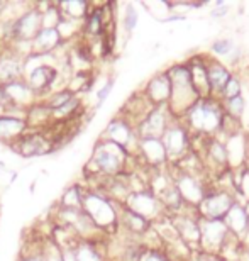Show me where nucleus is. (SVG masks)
<instances>
[{
	"instance_id": "nucleus-1",
	"label": "nucleus",
	"mask_w": 249,
	"mask_h": 261,
	"mask_svg": "<svg viewBox=\"0 0 249 261\" xmlns=\"http://www.w3.org/2000/svg\"><path fill=\"white\" fill-rule=\"evenodd\" d=\"M224 107L222 102L217 98H200L190 107V111L181 117L185 122V127L193 130L195 134H204L209 138H214L220 133L222 119H224Z\"/></svg>"
},
{
	"instance_id": "nucleus-2",
	"label": "nucleus",
	"mask_w": 249,
	"mask_h": 261,
	"mask_svg": "<svg viewBox=\"0 0 249 261\" xmlns=\"http://www.w3.org/2000/svg\"><path fill=\"white\" fill-rule=\"evenodd\" d=\"M168 75L171 80V95L166 107L171 112V116L181 119L195 102L200 100V97L193 87L190 68L186 63L171 66L168 70Z\"/></svg>"
},
{
	"instance_id": "nucleus-3",
	"label": "nucleus",
	"mask_w": 249,
	"mask_h": 261,
	"mask_svg": "<svg viewBox=\"0 0 249 261\" xmlns=\"http://www.w3.org/2000/svg\"><path fill=\"white\" fill-rule=\"evenodd\" d=\"M119 205L121 203L114 202L108 195L97 190H85L83 192V212L92 219L93 224L100 229H114L119 224Z\"/></svg>"
},
{
	"instance_id": "nucleus-4",
	"label": "nucleus",
	"mask_w": 249,
	"mask_h": 261,
	"mask_svg": "<svg viewBox=\"0 0 249 261\" xmlns=\"http://www.w3.org/2000/svg\"><path fill=\"white\" fill-rule=\"evenodd\" d=\"M126 149H122L121 146L110 143V141L100 139L93 149L92 160H90V168H93L95 173H102L107 176H117L126 170V161L129 158Z\"/></svg>"
},
{
	"instance_id": "nucleus-5",
	"label": "nucleus",
	"mask_w": 249,
	"mask_h": 261,
	"mask_svg": "<svg viewBox=\"0 0 249 261\" xmlns=\"http://www.w3.org/2000/svg\"><path fill=\"white\" fill-rule=\"evenodd\" d=\"M124 207H127L129 211H132L134 214L141 216L143 219H146L148 222H161L164 219H168V212L163 207V203L159 202L158 195L153 190L148 189H139L132 190L129 197L122 203Z\"/></svg>"
},
{
	"instance_id": "nucleus-6",
	"label": "nucleus",
	"mask_w": 249,
	"mask_h": 261,
	"mask_svg": "<svg viewBox=\"0 0 249 261\" xmlns=\"http://www.w3.org/2000/svg\"><path fill=\"white\" fill-rule=\"evenodd\" d=\"M200 224V251L205 254H220L231 232L224 219L199 217Z\"/></svg>"
},
{
	"instance_id": "nucleus-7",
	"label": "nucleus",
	"mask_w": 249,
	"mask_h": 261,
	"mask_svg": "<svg viewBox=\"0 0 249 261\" xmlns=\"http://www.w3.org/2000/svg\"><path fill=\"white\" fill-rule=\"evenodd\" d=\"M161 141L164 144L166 154H168V161L178 163L180 160H183L190 153V133L181 119L173 117V121L164 130Z\"/></svg>"
},
{
	"instance_id": "nucleus-8",
	"label": "nucleus",
	"mask_w": 249,
	"mask_h": 261,
	"mask_svg": "<svg viewBox=\"0 0 249 261\" xmlns=\"http://www.w3.org/2000/svg\"><path fill=\"white\" fill-rule=\"evenodd\" d=\"M102 139L110 141V143L121 146L129 154H137L139 138H137L136 127H134L126 117L117 116L116 119H112V121L107 124L105 130H103Z\"/></svg>"
},
{
	"instance_id": "nucleus-9",
	"label": "nucleus",
	"mask_w": 249,
	"mask_h": 261,
	"mask_svg": "<svg viewBox=\"0 0 249 261\" xmlns=\"http://www.w3.org/2000/svg\"><path fill=\"white\" fill-rule=\"evenodd\" d=\"M43 29V14L39 9H27L12 19V43H33V39Z\"/></svg>"
},
{
	"instance_id": "nucleus-10",
	"label": "nucleus",
	"mask_w": 249,
	"mask_h": 261,
	"mask_svg": "<svg viewBox=\"0 0 249 261\" xmlns=\"http://www.w3.org/2000/svg\"><path fill=\"white\" fill-rule=\"evenodd\" d=\"M236 202L237 200L232 190H210L207 192L205 198L197 207V212H199V217L204 219H224L226 214L229 212V208Z\"/></svg>"
},
{
	"instance_id": "nucleus-11",
	"label": "nucleus",
	"mask_w": 249,
	"mask_h": 261,
	"mask_svg": "<svg viewBox=\"0 0 249 261\" xmlns=\"http://www.w3.org/2000/svg\"><path fill=\"white\" fill-rule=\"evenodd\" d=\"M0 93H2V102L5 109L9 106L19 109V111H24L27 107L29 109L33 107L36 100V93L31 90V87L27 85V82L24 78L0 85Z\"/></svg>"
},
{
	"instance_id": "nucleus-12",
	"label": "nucleus",
	"mask_w": 249,
	"mask_h": 261,
	"mask_svg": "<svg viewBox=\"0 0 249 261\" xmlns=\"http://www.w3.org/2000/svg\"><path fill=\"white\" fill-rule=\"evenodd\" d=\"M173 184L176 187V190L180 192L181 198H183L185 205L197 208L200 205V202L204 200L207 195L205 185L202 184V180L199 178V175H190L180 170V173L175 176Z\"/></svg>"
},
{
	"instance_id": "nucleus-13",
	"label": "nucleus",
	"mask_w": 249,
	"mask_h": 261,
	"mask_svg": "<svg viewBox=\"0 0 249 261\" xmlns=\"http://www.w3.org/2000/svg\"><path fill=\"white\" fill-rule=\"evenodd\" d=\"M173 121V116L168 111L166 106L154 107L151 112L148 114V117L136 127L137 138H163L166 127L170 126V122Z\"/></svg>"
},
{
	"instance_id": "nucleus-14",
	"label": "nucleus",
	"mask_w": 249,
	"mask_h": 261,
	"mask_svg": "<svg viewBox=\"0 0 249 261\" xmlns=\"http://www.w3.org/2000/svg\"><path fill=\"white\" fill-rule=\"evenodd\" d=\"M171 226L178 234V238L183 241L190 249H200V224L199 216L193 217L190 214H176L170 219Z\"/></svg>"
},
{
	"instance_id": "nucleus-15",
	"label": "nucleus",
	"mask_w": 249,
	"mask_h": 261,
	"mask_svg": "<svg viewBox=\"0 0 249 261\" xmlns=\"http://www.w3.org/2000/svg\"><path fill=\"white\" fill-rule=\"evenodd\" d=\"M224 144L227 149V165L231 170L236 171L249 166V138L242 130L226 138Z\"/></svg>"
},
{
	"instance_id": "nucleus-16",
	"label": "nucleus",
	"mask_w": 249,
	"mask_h": 261,
	"mask_svg": "<svg viewBox=\"0 0 249 261\" xmlns=\"http://www.w3.org/2000/svg\"><path fill=\"white\" fill-rule=\"evenodd\" d=\"M137 154L144 160L146 165H151L154 168H161L168 163L164 144L159 138H139Z\"/></svg>"
},
{
	"instance_id": "nucleus-17",
	"label": "nucleus",
	"mask_w": 249,
	"mask_h": 261,
	"mask_svg": "<svg viewBox=\"0 0 249 261\" xmlns=\"http://www.w3.org/2000/svg\"><path fill=\"white\" fill-rule=\"evenodd\" d=\"M144 95L154 107L166 106L171 95V80L168 71H161L154 75L151 80L148 82L146 88H144Z\"/></svg>"
},
{
	"instance_id": "nucleus-18",
	"label": "nucleus",
	"mask_w": 249,
	"mask_h": 261,
	"mask_svg": "<svg viewBox=\"0 0 249 261\" xmlns=\"http://www.w3.org/2000/svg\"><path fill=\"white\" fill-rule=\"evenodd\" d=\"M224 222L229 232L232 236H236L239 241H244L249 234V212L244 203L236 202L234 205L229 208V212L226 214Z\"/></svg>"
},
{
	"instance_id": "nucleus-19",
	"label": "nucleus",
	"mask_w": 249,
	"mask_h": 261,
	"mask_svg": "<svg viewBox=\"0 0 249 261\" xmlns=\"http://www.w3.org/2000/svg\"><path fill=\"white\" fill-rule=\"evenodd\" d=\"M27 129L25 117H17L9 112L0 117V141L5 144L14 146L20 138H24Z\"/></svg>"
},
{
	"instance_id": "nucleus-20",
	"label": "nucleus",
	"mask_w": 249,
	"mask_h": 261,
	"mask_svg": "<svg viewBox=\"0 0 249 261\" xmlns=\"http://www.w3.org/2000/svg\"><path fill=\"white\" fill-rule=\"evenodd\" d=\"M24 61L25 58L15 53L12 48L0 56V85L24 78Z\"/></svg>"
},
{
	"instance_id": "nucleus-21",
	"label": "nucleus",
	"mask_w": 249,
	"mask_h": 261,
	"mask_svg": "<svg viewBox=\"0 0 249 261\" xmlns=\"http://www.w3.org/2000/svg\"><path fill=\"white\" fill-rule=\"evenodd\" d=\"M205 65H207V76H209V85H210L212 98H217V100H220L222 92H224L227 82L231 80L232 73L227 70V68L222 65L220 61L205 60Z\"/></svg>"
},
{
	"instance_id": "nucleus-22",
	"label": "nucleus",
	"mask_w": 249,
	"mask_h": 261,
	"mask_svg": "<svg viewBox=\"0 0 249 261\" xmlns=\"http://www.w3.org/2000/svg\"><path fill=\"white\" fill-rule=\"evenodd\" d=\"M63 43L58 28H43L33 39V53L31 55H51Z\"/></svg>"
},
{
	"instance_id": "nucleus-23",
	"label": "nucleus",
	"mask_w": 249,
	"mask_h": 261,
	"mask_svg": "<svg viewBox=\"0 0 249 261\" xmlns=\"http://www.w3.org/2000/svg\"><path fill=\"white\" fill-rule=\"evenodd\" d=\"M190 73H191V80H193V87L200 98H210V85H209V76H207V65L204 58H193L188 63Z\"/></svg>"
},
{
	"instance_id": "nucleus-24",
	"label": "nucleus",
	"mask_w": 249,
	"mask_h": 261,
	"mask_svg": "<svg viewBox=\"0 0 249 261\" xmlns=\"http://www.w3.org/2000/svg\"><path fill=\"white\" fill-rule=\"evenodd\" d=\"M14 148H17L19 153L24 156H38L51 151L53 144L44 136H24L14 144Z\"/></svg>"
},
{
	"instance_id": "nucleus-25",
	"label": "nucleus",
	"mask_w": 249,
	"mask_h": 261,
	"mask_svg": "<svg viewBox=\"0 0 249 261\" xmlns=\"http://www.w3.org/2000/svg\"><path fill=\"white\" fill-rule=\"evenodd\" d=\"M205 151H207V161H209V166H215L217 170L224 171L226 168H229L227 165V149L224 141H220L217 136L214 138H209V141L205 143Z\"/></svg>"
},
{
	"instance_id": "nucleus-26",
	"label": "nucleus",
	"mask_w": 249,
	"mask_h": 261,
	"mask_svg": "<svg viewBox=\"0 0 249 261\" xmlns=\"http://www.w3.org/2000/svg\"><path fill=\"white\" fill-rule=\"evenodd\" d=\"M105 17H103V7H92L88 10L87 17L83 19V31L90 36H98L105 28Z\"/></svg>"
},
{
	"instance_id": "nucleus-27",
	"label": "nucleus",
	"mask_w": 249,
	"mask_h": 261,
	"mask_svg": "<svg viewBox=\"0 0 249 261\" xmlns=\"http://www.w3.org/2000/svg\"><path fill=\"white\" fill-rule=\"evenodd\" d=\"M60 7V12H61V17H66V19H73V20H83L87 17L88 10H90V5L83 0H65V2L58 4Z\"/></svg>"
},
{
	"instance_id": "nucleus-28",
	"label": "nucleus",
	"mask_w": 249,
	"mask_h": 261,
	"mask_svg": "<svg viewBox=\"0 0 249 261\" xmlns=\"http://www.w3.org/2000/svg\"><path fill=\"white\" fill-rule=\"evenodd\" d=\"M76 261H105V254L100 253L95 241H78L76 244Z\"/></svg>"
},
{
	"instance_id": "nucleus-29",
	"label": "nucleus",
	"mask_w": 249,
	"mask_h": 261,
	"mask_svg": "<svg viewBox=\"0 0 249 261\" xmlns=\"http://www.w3.org/2000/svg\"><path fill=\"white\" fill-rule=\"evenodd\" d=\"M60 205L66 207V208H81V205H83V190L80 189L78 185L70 187V189L63 194V197H61Z\"/></svg>"
},
{
	"instance_id": "nucleus-30",
	"label": "nucleus",
	"mask_w": 249,
	"mask_h": 261,
	"mask_svg": "<svg viewBox=\"0 0 249 261\" xmlns=\"http://www.w3.org/2000/svg\"><path fill=\"white\" fill-rule=\"evenodd\" d=\"M244 97L242 95H237L234 98H227V100H222V107H224V112L227 116L234 117V119H239L242 117V114H244Z\"/></svg>"
},
{
	"instance_id": "nucleus-31",
	"label": "nucleus",
	"mask_w": 249,
	"mask_h": 261,
	"mask_svg": "<svg viewBox=\"0 0 249 261\" xmlns=\"http://www.w3.org/2000/svg\"><path fill=\"white\" fill-rule=\"evenodd\" d=\"M73 97H75V92H71L70 88H61V90H56L53 95L49 97V100L46 102V106H48L51 112H54L63 107L66 102H70Z\"/></svg>"
},
{
	"instance_id": "nucleus-32",
	"label": "nucleus",
	"mask_w": 249,
	"mask_h": 261,
	"mask_svg": "<svg viewBox=\"0 0 249 261\" xmlns=\"http://www.w3.org/2000/svg\"><path fill=\"white\" fill-rule=\"evenodd\" d=\"M137 10L134 7L132 4H127L126 9H124V15H122V25H124V31H126L127 34H131L134 29H136L137 25Z\"/></svg>"
},
{
	"instance_id": "nucleus-33",
	"label": "nucleus",
	"mask_w": 249,
	"mask_h": 261,
	"mask_svg": "<svg viewBox=\"0 0 249 261\" xmlns=\"http://www.w3.org/2000/svg\"><path fill=\"white\" fill-rule=\"evenodd\" d=\"M236 49V44L232 39H217L212 43V53L217 56H229Z\"/></svg>"
},
{
	"instance_id": "nucleus-34",
	"label": "nucleus",
	"mask_w": 249,
	"mask_h": 261,
	"mask_svg": "<svg viewBox=\"0 0 249 261\" xmlns=\"http://www.w3.org/2000/svg\"><path fill=\"white\" fill-rule=\"evenodd\" d=\"M237 95H241V82L239 78L232 75L231 80L227 82V85L224 88V92H222V97H220V102L222 100H227V98H234Z\"/></svg>"
},
{
	"instance_id": "nucleus-35",
	"label": "nucleus",
	"mask_w": 249,
	"mask_h": 261,
	"mask_svg": "<svg viewBox=\"0 0 249 261\" xmlns=\"http://www.w3.org/2000/svg\"><path fill=\"white\" fill-rule=\"evenodd\" d=\"M141 261H171V258L159 248H144Z\"/></svg>"
},
{
	"instance_id": "nucleus-36",
	"label": "nucleus",
	"mask_w": 249,
	"mask_h": 261,
	"mask_svg": "<svg viewBox=\"0 0 249 261\" xmlns=\"http://www.w3.org/2000/svg\"><path fill=\"white\" fill-rule=\"evenodd\" d=\"M43 259L44 261H63L61 248L56 243H48L43 246Z\"/></svg>"
},
{
	"instance_id": "nucleus-37",
	"label": "nucleus",
	"mask_w": 249,
	"mask_h": 261,
	"mask_svg": "<svg viewBox=\"0 0 249 261\" xmlns=\"http://www.w3.org/2000/svg\"><path fill=\"white\" fill-rule=\"evenodd\" d=\"M78 107H80V98L75 95L70 102H66L63 107L54 112H51V114H53V119L54 117H66V116H71L75 111H78Z\"/></svg>"
},
{
	"instance_id": "nucleus-38",
	"label": "nucleus",
	"mask_w": 249,
	"mask_h": 261,
	"mask_svg": "<svg viewBox=\"0 0 249 261\" xmlns=\"http://www.w3.org/2000/svg\"><path fill=\"white\" fill-rule=\"evenodd\" d=\"M237 192H241V195L244 197V200L249 202V166L241 170L239 180H237Z\"/></svg>"
},
{
	"instance_id": "nucleus-39",
	"label": "nucleus",
	"mask_w": 249,
	"mask_h": 261,
	"mask_svg": "<svg viewBox=\"0 0 249 261\" xmlns=\"http://www.w3.org/2000/svg\"><path fill=\"white\" fill-rule=\"evenodd\" d=\"M112 88H114V80H112V78H110V80H107L105 85H103L102 88H98V92H97V103H95L97 109L103 106V102H105L107 97L110 95Z\"/></svg>"
},
{
	"instance_id": "nucleus-40",
	"label": "nucleus",
	"mask_w": 249,
	"mask_h": 261,
	"mask_svg": "<svg viewBox=\"0 0 249 261\" xmlns=\"http://www.w3.org/2000/svg\"><path fill=\"white\" fill-rule=\"evenodd\" d=\"M229 5L224 4V2H217L215 4V9L212 10V17L219 19V17H226L227 14H229Z\"/></svg>"
},
{
	"instance_id": "nucleus-41",
	"label": "nucleus",
	"mask_w": 249,
	"mask_h": 261,
	"mask_svg": "<svg viewBox=\"0 0 249 261\" xmlns=\"http://www.w3.org/2000/svg\"><path fill=\"white\" fill-rule=\"evenodd\" d=\"M4 114H7V111H5V106H4V103H0V117H2Z\"/></svg>"
},
{
	"instance_id": "nucleus-42",
	"label": "nucleus",
	"mask_w": 249,
	"mask_h": 261,
	"mask_svg": "<svg viewBox=\"0 0 249 261\" xmlns=\"http://www.w3.org/2000/svg\"><path fill=\"white\" fill-rule=\"evenodd\" d=\"M2 171H5V163H2V161H0V173H2Z\"/></svg>"
}]
</instances>
